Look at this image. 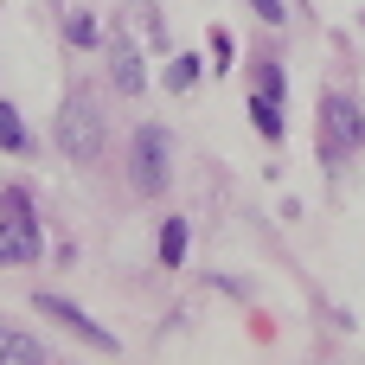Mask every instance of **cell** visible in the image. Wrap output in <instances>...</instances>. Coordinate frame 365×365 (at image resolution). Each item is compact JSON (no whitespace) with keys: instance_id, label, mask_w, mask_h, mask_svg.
<instances>
[{"instance_id":"cell-2","label":"cell","mask_w":365,"mask_h":365,"mask_svg":"<svg viewBox=\"0 0 365 365\" xmlns=\"http://www.w3.org/2000/svg\"><path fill=\"white\" fill-rule=\"evenodd\" d=\"M38 250H45V237H38L32 199H26L19 186H6V192H0V269H6V263H32Z\"/></svg>"},{"instance_id":"cell-14","label":"cell","mask_w":365,"mask_h":365,"mask_svg":"<svg viewBox=\"0 0 365 365\" xmlns=\"http://www.w3.org/2000/svg\"><path fill=\"white\" fill-rule=\"evenodd\" d=\"M250 6H257V19H269V26H282V19H289V6H282V0H250Z\"/></svg>"},{"instance_id":"cell-1","label":"cell","mask_w":365,"mask_h":365,"mask_svg":"<svg viewBox=\"0 0 365 365\" xmlns=\"http://www.w3.org/2000/svg\"><path fill=\"white\" fill-rule=\"evenodd\" d=\"M58 148H64V160H77V167H90L96 154H103V109H96V96H71L64 109H58Z\"/></svg>"},{"instance_id":"cell-16","label":"cell","mask_w":365,"mask_h":365,"mask_svg":"<svg viewBox=\"0 0 365 365\" xmlns=\"http://www.w3.org/2000/svg\"><path fill=\"white\" fill-rule=\"evenodd\" d=\"M135 6H141V13H154V0H135Z\"/></svg>"},{"instance_id":"cell-8","label":"cell","mask_w":365,"mask_h":365,"mask_svg":"<svg viewBox=\"0 0 365 365\" xmlns=\"http://www.w3.org/2000/svg\"><path fill=\"white\" fill-rule=\"evenodd\" d=\"M250 122H257V135H263V141H282V103H276V96H263V90H257V96H250Z\"/></svg>"},{"instance_id":"cell-12","label":"cell","mask_w":365,"mask_h":365,"mask_svg":"<svg viewBox=\"0 0 365 365\" xmlns=\"http://www.w3.org/2000/svg\"><path fill=\"white\" fill-rule=\"evenodd\" d=\"M199 83V58H173V71H167V90H192Z\"/></svg>"},{"instance_id":"cell-5","label":"cell","mask_w":365,"mask_h":365,"mask_svg":"<svg viewBox=\"0 0 365 365\" xmlns=\"http://www.w3.org/2000/svg\"><path fill=\"white\" fill-rule=\"evenodd\" d=\"M32 308H38L45 321H64V327H71L77 340H90L96 353H115V334H109V327H96V321H90L77 302H64V295H45V289H38V295H32Z\"/></svg>"},{"instance_id":"cell-9","label":"cell","mask_w":365,"mask_h":365,"mask_svg":"<svg viewBox=\"0 0 365 365\" xmlns=\"http://www.w3.org/2000/svg\"><path fill=\"white\" fill-rule=\"evenodd\" d=\"M160 263H167V269L186 263V218H167V225H160Z\"/></svg>"},{"instance_id":"cell-7","label":"cell","mask_w":365,"mask_h":365,"mask_svg":"<svg viewBox=\"0 0 365 365\" xmlns=\"http://www.w3.org/2000/svg\"><path fill=\"white\" fill-rule=\"evenodd\" d=\"M0 365H51V359H45V346L32 334H19V327L0 321Z\"/></svg>"},{"instance_id":"cell-10","label":"cell","mask_w":365,"mask_h":365,"mask_svg":"<svg viewBox=\"0 0 365 365\" xmlns=\"http://www.w3.org/2000/svg\"><path fill=\"white\" fill-rule=\"evenodd\" d=\"M0 148H6V154H26V122H19L13 103H0Z\"/></svg>"},{"instance_id":"cell-4","label":"cell","mask_w":365,"mask_h":365,"mask_svg":"<svg viewBox=\"0 0 365 365\" xmlns=\"http://www.w3.org/2000/svg\"><path fill=\"white\" fill-rule=\"evenodd\" d=\"M167 154H173V141H167V128L160 122H141L135 128V141H128V180H135V192H167Z\"/></svg>"},{"instance_id":"cell-13","label":"cell","mask_w":365,"mask_h":365,"mask_svg":"<svg viewBox=\"0 0 365 365\" xmlns=\"http://www.w3.org/2000/svg\"><path fill=\"white\" fill-rule=\"evenodd\" d=\"M257 90L282 103V64H269V58H263V64H257Z\"/></svg>"},{"instance_id":"cell-11","label":"cell","mask_w":365,"mask_h":365,"mask_svg":"<svg viewBox=\"0 0 365 365\" xmlns=\"http://www.w3.org/2000/svg\"><path fill=\"white\" fill-rule=\"evenodd\" d=\"M64 38H71V45H77V51H90V45H96V19H90V13H83V6H77V13H71V19H64Z\"/></svg>"},{"instance_id":"cell-3","label":"cell","mask_w":365,"mask_h":365,"mask_svg":"<svg viewBox=\"0 0 365 365\" xmlns=\"http://www.w3.org/2000/svg\"><path fill=\"white\" fill-rule=\"evenodd\" d=\"M359 141H365L359 103H353L346 90H327V96H321V160H346Z\"/></svg>"},{"instance_id":"cell-6","label":"cell","mask_w":365,"mask_h":365,"mask_svg":"<svg viewBox=\"0 0 365 365\" xmlns=\"http://www.w3.org/2000/svg\"><path fill=\"white\" fill-rule=\"evenodd\" d=\"M109 77H115V90H122V96H141V83H148V71H141V51H135L122 32L109 38Z\"/></svg>"},{"instance_id":"cell-15","label":"cell","mask_w":365,"mask_h":365,"mask_svg":"<svg viewBox=\"0 0 365 365\" xmlns=\"http://www.w3.org/2000/svg\"><path fill=\"white\" fill-rule=\"evenodd\" d=\"M212 64H218V71L231 64V32H212Z\"/></svg>"}]
</instances>
